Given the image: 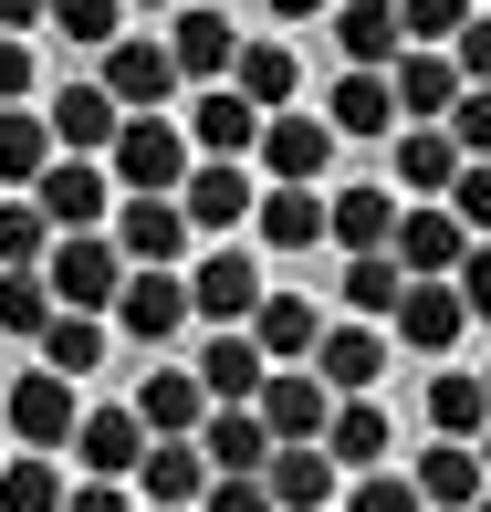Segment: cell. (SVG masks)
I'll return each mask as SVG.
<instances>
[{"instance_id": "1", "label": "cell", "mask_w": 491, "mask_h": 512, "mask_svg": "<svg viewBox=\"0 0 491 512\" xmlns=\"http://www.w3.org/2000/svg\"><path fill=\"white\" fill-rule=\"evenodd\" d=\"M105 168H115V189H126V199H178V189H189V168H199V147H189L178 115H126V136L105 147Z\"/></svg>"}, {"instance_id": "2", "label": "cell", "mask_w": 491, "mask_h": 512, "mask_svg": "<svg viewBox=\"0 0 491 512\" xmlns=\"http://www.w3.org/2000/svg\"><path fill=\"white\" fill-rule=\"evenodd\" d=\"M126 251H115V230H53V251H42V283H53V304L74 314H115V293H126Z\"/></svg>"}, {"instance_id": "3", "label": "cell", "mask_w": 491, "mask_h": 512, "mask_svg": "<svg viewBox=\"0 0 491 512\" xmlns=\"http://www.w3.org/2000/svg\"><path fill=\"white\" fill-rule=\"evenodd\" d=\"M387 251L418 272V283H450V272L471 262V220H460L450 199H408V209H397V241H387Z\"/></svg>"}, {"instance_id": "4", "label": "cell", "mask_w": 491, "mask_h": 512, "mask_svg": "<svg viewBox=\"0 0 491 512\" xmlns=\"http://www.w3.org/2000/svg\"><path fill=\"white\" fill-rule=\"evenodd\" d=\"M0 418H11L21 450H74V377L63 366H32V377H11V398H0Z\"/></svg>"}, {"instance_id": "5", "label": "cell", "mask_w": 491, "mask_h": 512, "mask_svg": "<svg viewBox=\"0 0 491 512\" xmlns=\"http://www.w3.org/2000/svg\"><path fill=\"white\" fill-rule=\"evenodd\" d=\"M178 84H189V74H178V53H168L157 32H115V42H105V95L126 105V115H157Z\"/></svg>"}, {"instance_id": "6", "label": "cell", "mask_w": 491, "mask_h": 512, "mask_svg": "<svg viewBox=\"0 0 491 512\" xmlns=\"http://www.w3.org/2000/svg\"><path fill=\"white\" fill-rule=\"evenodd\" d=\"M32 199L53 209V230H105L126 189H115V168H105V157H53V168L32 178Z\"/></svg>"}, {"instance_id": "7", "label": "cell", "mask_w": 491, "mask_h": 512, "mask_svg": "<svg viewBox=\"0 0 491 512\" xmlns=\"http://www.w3.org/2000/svg\"><path fill=\"white\" fill-rule=\"evenodd\" d=\"M387 84H397V115H408V126H439V115L460 105V84H471V74H460L450 42H408V53L387 63Z\"/></svg>"}, {"instance_id": "8", "label": "cell", "mask_w": 491, "mask_h": 512, "mask_svg": "<svg viewBox=\"0 0 491 512\" xmlns=\"http://www.w3.org/2000/svg\"><path fill=\"white\" fill-rule=\"evenodd\" d=\"M387 335H397V345H418V356L439 366L460 335H471V304H460V283H418V272H408V293H397Z\"/></svg>"}, {"instance_id": "9", "label": "cell", "mask_w": 491, "mask_h": 512, "mask_svg": "<svg viewBox=\"0 0 491 512\" xmlns=\"http://www.w3.org/2000/svg\"><path fill=\"white\" fill-rule=\"evenodd\" d=\"M189 283H178L168 262H147V272H126V293H115V324H126L136 345H168V335H189Z\"/></svg>"}, {"instance_id": "10", "label": "cell", "mask_w": 491, "mask_h": 512, "mask_svg": "<svg viewBox=\"0 0 491 512\" xmlns=\"http://www.w3.org/2000/svg\"><path fill=\"white\" fill-rule=\"evenodd\" d=\"M209 408H220V398H209L199 366H147V377H136V418H147V439H199Z\"/></svg>"}, {"instance_id": "11", "label": "cell", "mask_w": 491, "mask_h": 512, "mask_svg": "<svg viewBox=\"0 0 491 512\" xmlns=\"http://www.w3.org/2000/svg\"><path fill=\"white\" fill-rule=\"evenodd\" d=\"M262 126H272V115L251 105L241 84H199V105H189V147H199V157H251V147H262Z\"/></svg>"}, {"instance_id": "12", "label": "cell", "mask_w": 491, "mask_h": 512, "mask_svg": "<svg viewBox=\"0 0 491 512\" xmlns=\"http://www.w3.org/2000/svg\"><path fill=\"white\" fill-rule=\"evenodd\" d=\"M262 293H272V283H262V262H251L241 241H220V251L189 272V304H199L209 324H251V304H262Z\"/></svg>"}, {"instance_id": "13", "label": "cell", "mask_w": 491, "mask_h": 512, "mask_svg": "<svg viewBox=\"0 0 491 512\" xmlns=\"http://www.w3.org/2000/svg\"><path fill=\"white\" fill-rule=\"evenodd\" d=\"M74 460L95 481H136V460H147V418H136V398L126 408H84L74 418Z\"/></svg>"}, {"instance_id": "14", "label": "cell", "mask_w": 491, "mask_h": 512, "mask_svg": "<svg viewBox=\"0 0 491 512\" xmlns=\"http://www.w3.org/2000/svg\"><path fill=\"white\" fill-rule=\"evenodd\" d=\"M251 408L272 418V439H324V418H335V387H324V366H272Z\"/></svg>"}, {"instance_id": "15", "label": "cell", "mask_w": 491, "mask_h": 512, "mask_svg": "<svg viewBox=\"0 0 491 512\" xmlns=\"http://www.w3.org/2000/svg\"><path fill=\"white\" fill-rule=\"evenodd\" d=\"M189 199H115V251H126L136 272L147 262H178V251H189Z\"/></svg>"}, {"instance_id": "16", "label": "cell", "mask_w": 491, "mask_h": 512, "mask_svg": "<svg viewBox=\"0 0 491 512\" xmlns=\"http://www.w3.org/2000/svg\"><path fill=\"white\" fill-rule=\"evenodd\" d=\"M199 450H209V471H272L283 439H272V418L251 408V398H220V408L199 418Z\"/></svg>"}, {"instance_id": "17", "label": "cell", "mask_w": 491, "mask_h": 512, "mask_svg": "<svg viewBox=\"0 0 491 512\" xmlns=\"http://www.w3.org/2000/svg\"><path fill=\"white\" fill-rule=\"evenodd\" d=\"M251 335H262V356H272V366H314V345H324V304H314V293H283V283H272L262 304H251Z\"/></svg>"}, {"instance_id": "18", "label": "cell", "mask_w": 491, "mask_h": 512, "mask_svg": "<svg viewBox=\"0 0 491 512\" xmlns=\"http://www.w3.org/2000/svg\"><path fill=\"white\" fill-rule=\"evenodd\" d=\"M408 481L429 492V512H471V502L491 492V471H481V439H429Z\"/></svg>"}, {"instance_id": "19", "label": "cell", "mask_w": 491, "mask_h": 512, "mask_svg": "<svg viewBox=\"0 0 491 512\" xmlns=\"http://www.w3.org/2000/svg\"><path fill=\"white\" fill-rule=\"evenodd\" d=\"M168 53H178V74L189 84H230V63H241V32H230V11H178L168 21Z\"/></svg>"}, {"instance_id": "20", "label": "cell", "mask_w": 491, "mask_h": 512, "mask_svg": "<svg viewBox=\"0 0 491 512\" xmlns=\"http://www.w3.org/2000/svg\"><path fill=\"white\" fill-rule=\"evenodd\" d=\"M324 209H335V199H324L314 178H272L262 209H251V230H262L272 251H314V241H324Z\"/></svg>"}, {"instance_id": "21", "label": "cell", "mask_w": 491, "mask_h": 512, "mask_svg": "<svg viewBox=\"0 0 491 512\" xmlns=\"http://www.w3.org/2000/svg\"><path fill=\"white\" fill-rule=\"evenodd\" d=\"M272 502H283V512H335V450H324V439H283V450H272Z\"/></svg>"}, {"instance_id": "22", "label": "cell", "mask_w": 491, "mask_h": 512, "mask_svg": "<svg viewBox=\"0 0 491 512\" xmlns=\"http://www.w3.org/2000/svg\"><path fill=\"white\" fill-rule=\"evenodd\" d=\"M324 126L335 136H397V84L377 74V63H345L335 95H324Z\"/></svg>"}, {"instance_id": "23", "label": "cell", "mask_w": 491, "mask_h": 512, "mask_svg": "<svg viewBox=\"0 0 491 512\" xmlns=\"http://www.w3.org/2000/svg\"><path fill=\"white\" fill-rule=\"evenodd\" d=\"M115 136H126V105L105 95V74H95V84H63V95H53V147H74V157H105Z\"/></svg>"}, {"instance_id": "24", "label": "cell", "mask_w": 491, "mask_h": 512, "mask_svg": "<svg viewBox=\"0 0 491 512\" xmlns=\"http://www.w3.org/2000/svg\"><path fill=\"white\" fill-rule=\"evenodd\" d=\"M178 199H189V220H199V230H241L251 209H262V189H251V168H241V157H199Z\"/></svg>"}, {"instance_id": "25", "label": "cell", "mask_w": 491, "mask_h": 512, "mask_svg": "<svg viewBox=\"0 0 491 512\" xmlns=\"http://www.w3.org/2000/svg\"><path fill=\"white\" fill-rule=\"evenodd\" d=\"M460 168H471V157H460L450 115H439V126H397V189H408V199H450Z\"/></svg>"}, {"instance_id": "26", "label": "cell", "mask_w": 491, "mask_h": 512, "mask_svg": "<svg viewBox=\"0 0 491 512\" xmlns=\"http://www.w3.org/2000/svg\"><path fill=\"white\" fill-rule=\"evenodd\" d=\"M314 366H324V387H335V398H366V387L387 377V335L377 324H324V345H314Z\"/></svg>"}, {"instance_id": "27", "label": "cell", "mask_w": 491, "mask_h": 512, "mask_svg": "<svg viewBox=\"0 0 491 512\" xmlns=\"http://www.w3.org/2000/svg\"><path fill=\"white\" fill-rule=\"evenodd\" d=\"M199 377H209V398H262L272 356H262V335H251V324H209V345H199Z\"/></svg>"}, {"instance_id": "28", "label": "cell", "mask_w": 491, "mask_h": 512, "mask_svg": "<svg viewBox=\"0 0 491 512\" xmlns=\"http://www.w3.org/2000/svg\"><path fill=\"white\" fill-rule=\"evenodd\" d=\"M429 429H439V439H481V429H491V377H481V366H450V356H439V377H429Z\"/></svg>"}, {"instance_id": "29", "label": "cell", "mask_w": 491, "mask_h": 512, "mask_svg": "<svg viewBox=\"0 0 491 512\" xmlns=\"http://www.w3.org/2000/svg\"><path fill=\"white\" fill-rule=\"evenodd\" d=\"M209 481H220V471H209L199 439H147V460H136V492H147V502H199Z\"/></svg>"}, {"instance_id": "30", "label": "cell", "mask_w": 491, "mask_h": 512, "mask_svg": "<svg viewBox=\"0 0 491 512\" xmlns=\"http://www.w3.org/2000/svg\"><path fill=\"white\" fill-rule=\"evenodd\" d=\"M335 53L387 74V63L408 53V32H397V0H335Z\"/></svg>"}, {"instance_id": "31", "label": "cell", "mask_w": 491, "mask_h": 512, "mask_svg": "<svg viewBox=\"0 0 491 512\" xmlns=\"http://www.w3.org/2000/svg\"><path fill=\"white\" fill-rule=\"evenodd\" d=\"M324 147H335V126H324V115H272V126H262V147H251V157H262V168L272 178H324Z\"/></svg>"}, {"instance_id": "32", "label": "cell", "mask_w": 491, "mask_h": 512, "mask_svg": "<svg viewBox=\"0 0 491 512\" xmlns=\"http://www.w3.org/2000/svg\"><path fill=\"white\" fill-rule=\"evenodd\" d=\"M324 241H335V251H387L397 241V189H335Z\"/></svg>"}, {"instance_id": "33", "label": "cell", "mask_w": 491, "mask_h": 512, "mask_svg": "<svg viewBox=\"0 0 491 512\" xmlns=\"http://www.w3.org/2000/svg\"><path fill=\"white\" fill-rule=\"evenodd\" d=\"M324 450H335V471H377V460L397 450V439H387V408H377V398H335Z\"/></svg>"}, {"instance_id": "34", "label": "cell", "mask_w": 491, "mask_h": 512, "mask_svg": "<svg viewBox=\"0 0 491 512\" xmlns=\"http://www.w3.org/2000/svg\"><path fill=\"white\" fill-rule=\"evenodd\" d=\"M230 84H241L262 115H283L303 95V63H293V42H241V63H230Z\"/></svg>"}, {"instance_id": "35", "label": "cell", "mask_w": 491, "mask_h": 512, "mask_svg": "<svg viewBox=\"0 0 491 512\" xmlns=\"http://www.w3.org/2000/svg\"><path fill=\"white\" fill-rule=\"evenodd\" d=\"M345 314H366V324H387L397 314V293H408V262L397 251H345Z\"/></svg>"}, {"instance_id": "36", "label": "cell", "mask_w": 491, "mask_h": 512, "mask_svg": "<svg viewBox=\"0 0 491 512\" xmlns=\"http://www.w3.org/2000/svg\"><path fill=\"white\" fill-rule=\"evenodd\" d=\"M53 115H21V105H0V189H32L42 168H53Z\"/></svg>"}, {"instance_id": "37", "label": "cell", "mask_w": 491, "mask_h": 512, "mask_svg": "<svg viewBox=\"0 0 491 512\" xmlns=\"http://www.w3.org/2000/svg\"><path fill=\"white\" fill-rule=\"evenodd\" d=\"M42 366H63V377H95L105 366V314H74V304H53V324H42Z\"/></svg>"}, {"instance_id": "38", "label": "cell", "mask_w": 491, "mask_h": 512, "mask_svg": "<svg viewBox=\"0 0 491 512\" xmlns=\"http://www.w3.org/2000/svg\"><path fill=\"white\" fill-rule=\"evenodd\" d=\"M42 251H53V209H42L32 189L0 199V272H42Z\"/></svg>"}, {"instance_id": "39", "label": "cell", "mask_w": 491, "mask_h": 512, "mask_svg": "<svg viewBox=\"0 0 491 512\" xmlns=\"http://www.w3.org/2000/svg\"><path fill=\"white\" fill-rule=\"evenodd\" d=\"M0 512H63L53 450H11V460H0Z\"/></svg>"}, {"instance_id": "40", "label": "cell", "mask_w": 491, "mask_h": 512, "mask_svg": "<svg viewBox=\"0 0 491 512\" xmlns=\"http://www.w3.org/2000/svg\"><path fill=\"white\" fill-rule=\"evenodd\" d=\"M53 324V283L42 272H0V335H42Z\"/></svg>"}, {"instance_id": "41", "label": "cell", "mask_w": 491, "mask_h": 512, "mask_svg": "<svg viewBox=\"0 0 491 512\" xmlns=\"http://www.w3.org/2000/svg\"><path fill=\"white\" fill-rule=\"evenodd\" d=\"M345 512H429V492H418L408 471H387V460H377V471H356V492H345Z\"/></svg>"}, {"instance_id": "42", "label": "cell", "mask_w": 491, "mask_h": 512, "mask_svg": "<svg viewBox=\"0 0 491 512\" xmlns=\"http://www.w3.org/2000/svg\"><path fill=\"white\" fill-rule=\"evenodd\" d=\"M53 32H63V42H95V53H105V42L126 32V0H53Z\"/></svg>"}, {"instance_id": "43", "label": "cell", "mask_w": 491, "mask_h": 512, "mask_svg": "<svg viewBox=\"0 0 491 512\" xmlns=\"http://www.w3.org/2000/svg\"><path fill=\"white\" fill-rule=\"evenodd\" d=\"M471 11H481V0H397V32H408V42H450Z\"/></svg>"}, {"instance_id": "44", "label": "cell", "mask_w": 491, "mask_h": 512, "mask_svg": "<svg viewBox=\"0 0 491 512\" xmlns=\"http://www.w3.org/2000/svg\"><path fill=\"white\" fill-rule=\"evenodd\" d=\"M199 512H283V502H272V481H262V471H220V481L199 492Z\"/></svg>"}, {"instance_id": "45", "label": "cell", "mask_w": 491, "mask_h": 512, "mask_svg": "<svg viewBox=\"0 0 491 512\" xmlns=\"http://www.w3.org/2000/svg\"><path fill=\"white\" fill-rule=\"evenodd\" d=\"M450 136H460V157H491V84H460V105H450Z\"/></svg>"}, {"instance_id": "46", "label": "cell", "mask_w": 491, "mask_h": 512, "mask_svg": "<svg viewBox=\"0 0 491 512\" xmlns=\"http://www.w3.org/2000/svg\"><path fill=\"white\" fill-rule=\"evenodd\" d=\"M450 209L471 220V241H491V157H471V168L450 178Z\"/></svg>"}, {"instance_id": "47", "label": "cell", "mask_w": 491, "mask_h": 512, "mask_svg": "<svg viewBox=\"0 0 491 512\" xmlns=\"http://www.w3.org/2000/svg\"><path fill=\"white\" fill-rule=\"evenodd\" d=\"M450 53H460V74H471V84H491V11L460 21V32H450Z\"/></svg>"}, {"instance_id": "48", "label": "cell", "mask_w": 491, "mask_h": 512, "mask_svg": "<svg viewBox=\"0 0 491 512\" xmlns=\"http://www.w3.org/2000/svg\"><path fill=\"white\" fill-rule=\"evenodd\" d=\"M450 283H460V304H471V324H491V241H471V262H460Z\"/></svg>"}, {"instance_id": "49", "label": "cell", "mask_w": 491, "mask_h": 512, "mask_svg": "<svg viewBox=\"0 0 491 512\" xmlns=\"http://www.w3.org/2000/svg\"><path fill=\"white\" fill-rule=\"evenodd\" d=\"M32 95V32H0V105Z\"/></svg>"}, {"instance_id": "50", "label": "cell", "mask_w": 491, "mask_h": 512, "mask_svg": "<svg viewBox=\"0 0 491 512\" xmlns=\"http://www.w3.org/2000/svg\"><path fill=\"white\" fill-rule=\"evenodd\" d=\"M63 512H136V502L115 492V481H84V492H63Z\"/></svg>"}, {"instance_id": "51", "label": "cell", "mask_w": 491, "mask_h": 512, "mask_svg": "<svg viewBox=\"0 0 491 512\" xmlns=\"http://www.w3.org/2000/svg\"><path fill=\"white\" fill-rule=\"evenodd\" d=\"M53 21V0H0V32H42Z\"/></svg>"}, {"instance_id": "52", "label": "cell", "mask_w": 491, "mask_h": 512, "mask_svg": "<svg viewBox=\"0 0 491 512\" xmlns=\"http://www.w3.org/2000/svg\"><path fill=\"white\" fill-rule=\"evenodd\" d=\"M272 21H314V11H335V0H262Z\"/></svg>"}, {"instance_id": "53", "label": "cell", "mask_w": 491, "mask_h": 512, "mask_svg": "<svg viewBox=\"0 0 491 512\" xmlns=\"http://www.w3.org/2000/svg\"><path fill=\"white\" fill-rule=\"evenodd\" d=\"M147 512H199V502H147Z\"/></svg>"}, {"instance_id": "54", "label": "cell", "mask_w": 491, "mask_h": 512, "mask_svg": "<svg viewBox=\"0 0 491 512\" xmlns=\"http://www.w3.org/2000/svg\"><path fill=\"white\" fill-rule=\"evenodd\" d=\"M126 11H168V0H126Z\"/></svg>"}, {"instance_id": "55", "label": "cell", "mask_w": 491, "mask_h": 512, "mask_svg": "<svg viewBox=\"0 0 491 512\" xmlns=\"http://www.w3.org/2000/svg\"><path fill=\"white\" fill-rule=\"evenodd\" d=\"M481 471H491V429H481Z\"/></svg>"}, {"instance_id": "56", "label": "cell", "mask_w": 491, "mask_h": 512, "mask_svg": "<svg viewBox=\"0 0 491 512\" xmlns=\"http://www.w3.org/2000/svg\"><path fill=\"white\" fill-rule=\"evenodd\" d=\"M471 512H491V492H481V502H471Z\"/></svg>"}, {"instance_id": "57", "label": "cell", "mask_w": 491, "mask_h": 512, "mask_svg": "<svg viewBox=\"0 0 491 512\" xmlns=\"http://www.w3.org/2000/svg\"><path fill=\"white\" fill-rule=\"evenodd\" d=\"M0 460H11V450H0Z\"/></svg>"}, {"instance_id": "58", "label": "cell", "mask_w": 491, "mask_h": 512, "mask_svg": "<svg viewBox=\"0 0 491 512\" xmlns=\"http://www.w3.org/2000/svg\"><path fill=\"white\" fill-rule=\"evenodd\" d=\"M481 377H491V366H481Z\"/></svg>"}, {"instance_id": "59", "label": "cell", "mask_w": 491, "mask_h": 512, "mask_svg": "<svg viewBox=\"0 0 491 512\" xmlns=\"http://www.w3.org/2000/svg\"><path fill=\"white\" fill-rule=\"evenodd\" d=\"M481 11H491V0H481Z\"/></svg>"}]
</instances>
